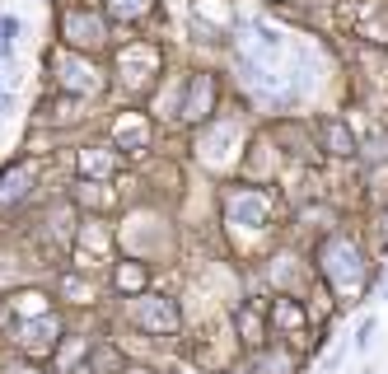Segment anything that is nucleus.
Instances as JSON below:
<instances>
[{
    "label": "nucleus",
    "mask_w": 388,
    "mask_h": 374,
    "mask_svg": "<svg viewBox=\"0 0 388 374\" xmlns=\"http://www.w3.org/2000/svg\"><path fill=\"white\" fill-rule=\"evenodd\" d=\"M136 323L150 327V332H173V327H178V309H173L169 299L141 295V299H136Z\"/></svg>",
    "instance_id": "nucleus-1"
},
{
    "label": "nucleus",
    "mask_w": 388,
    "mask_h": 374,
    "mask_svg": "<svg viewBox=\"0 0 388 374\" xmlns=\"http://www.w3.org/2000/svg\"><path fill=\"white\" fill-rule=\"evenodd\" d=\"M323 140L332 155H356V136L346 132V122H323Z\"/></svg>",
    "instance_id": "nucleus-2"
},
{
    "label": "nucleus",
    "mask_w": 388,
    "mask_h": 374,
    "mask_svg": "<svg viewBox=\"0 0 388 374\" xmlns=\"http://www.w3.org/2000/svg\"><path fill=\"white\" fill-rule=\"evenodd\" d=\"M369 342H374V319H365L356 327V351H369Z\"/></svg>",
    "instance_id": "nucleus-3"
},
{
    "label": "nucleus",
    "mask_w": 388,
    "mask_h": 374,
    "mask_svg": "<svg viewBox=\"0 0 388 374\" xmlns=\"http://www.w3.org/2000/svg\"><path fill=\"white\" fill-rule=\"evenodd\" d=\"M14 33H19V19H0V47H10Z\"/></svg>",
    "instance_id": "nucleus-4"
},
{
    "label": "nucleus",
    "mask_w": 388,
    "mask_h": 374,
    "mask_svg": "<svg viewBox=\"0 0 388 374\" xmlns=\"http://www.w3.org/2000/svg\"><path fill=\"white\" fill-rule=\"evenodd\" d=\"M379 234H384V239H388V211H384V225H379Z\"/></svg>",
    "instance_id": "nucleus-5"
},
{
    "label": "nucleus",
    "mask_w": 388,
    "mask_h": 374,
    "mask_svg": "<svg viewBox=\"0 0 388 374\" xmlns=\"http://www.w3.org/2000/svg\"><path fill=\"white\" fill-rule=\"evenodd\" d=\"M0 108H10V99H5V94H0Z\"/></svg>",
    "instance_id": "nucleus-6"
},
{
    "label": "nucleus",
    "mask_w": 388,
    "mask_h": 374,
    "mask_svg": "<svg viewBox=\"0 0 388 374\" xmlns=\"http://www.w3.org/2000/svg\"><path fill=\"white\" fill-rule=\"evenodd\" d=\"M127 374H150V370H127Z\"/></svg>",
    "instance_id": "nucleus-7"
},
{
    "label": "nucleus",
    "mask_w": 388,
    "mask_h": 374,
    "mask_svg": "<svg viewBox=\"0 0 388 374\" xmlns=\"http://www.w3.org/2000/svg\"><path fill=\"white\" fill-rule=\"evenodd\" d=\"M384 299H388V286H384Z\"/></svg>",
    "instance_id": "nucleus-8"
}]
</instances>
